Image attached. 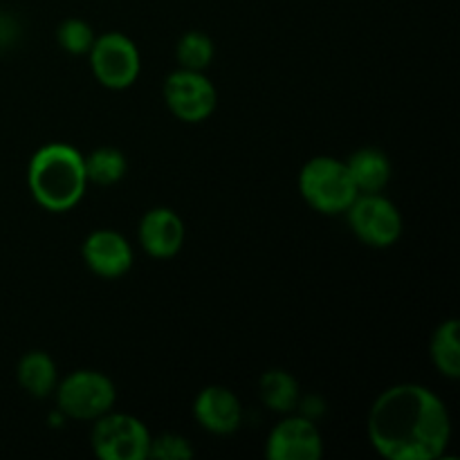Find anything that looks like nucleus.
<instances>
[{
  "mask_svg": "<svg viewBox=\"0 0 460 460\" xmlns=\"http://www.w3.org/2000/svg\"><path fill=\"white\" fill-rule=\"evenodd\" d=\"M84 263L102 279H121L130 272L135 261L133 245L115 229H94L81 245Z\"/></svg>",
  "mask_w": 460,
  "mask_h": 460,
  "instance_id": "nucleus-10",
  "label": "nucleus"
},
{
  "mask_svg": "<svg viewBox=\"0 0 460 460\" xmlns=\"http://www.w3.org/2000/svg\"><path fill=\"white\" fill-rule=\"evenodd\" d=\"M193 447L182 434L175 431H164V434L151 436V447H148V458L155 460H189L193 458Z\"/></svg>",
  "mask_w": 460,
  "mask_h": 460,
  "instance_id": "nucleus-20",
  "label": "nucleus"
},
{
  "mask_svg": "<svg viewBox=\"0 0 460 460\" xmlns=\"http://www.w3.org/2000/svg\"><path fill=\"white\" fill-rule=\"evenodd\" d=\"M344 162L359 193L385 191L394 175V164H391L389 155L377 146L358 148Z\"/></svg>",
  "mask_w": 460,
  "mask_h": 460,
  "instance_id": "nucleus-13",
  "label": "nucleus"
},
{
  "mask_svg": "<svg viewBox=\"0 0 460 460\" xmlns=\"http://www.w3.org/2000/svg\"><path fill=\"white\" fill-rule=\"evenodd\" d=\"M350 232L359 243L373 250L394 247L402 238L404 218L394 200L385 193H359L353 205L346 209Z\"/></svg>",
  "mask_w": 460,
  "mask_h": 460,
  "instance_id": "nucleus-6",
  "label": "nucleus"
},
{
  "mask_svg": "<svg viewBox=\"0 0 460 460\" xmlns=\"http://www.w3.org/2000/svg\"><path fill=\"white\" fill-rule=\"evenodd\" d=\"M94 39H97V34H94L93 25L84 18H66L57 27L58 48L70 57H88Z\"/></svg>",
  "mask_w": 460,
  "mask_h": 460,
  "instance_id": "nucleus-19",
  "label": "nucleus"
},
{
  "mask_svg": "<svg viewBox=\"0 0 460 460\" xmlns=\"http://www.w3.org/2000/svg\"><path fill=\"white\" fill-rule=\"evenodd\" d=\"M137 238L142 250L151 259H173L180 254L187 238L182 218L169 207H153L142 216L137 227Z\"/></svg>",
  "mask_w": 460,
  "mask_h": 460,
  "instance_id": "nucleus-12",
  "label": "nucleus"
},
{
  "mask_svg": "<svg viewBox=\"0 0 460 460\" xmlns=\"http://www.w3.org/2000/svg\"><path fill=\"white\" fill-rule=\"evenodd\" d=\"M214 39L205 34V31H184L178 39V45H175V61H178V67H182V70L207 72L211 63H214Z\"/></svg>",
  "mask_w": 460,
  "mask_h": 460,
  "instance_id": "nucleus-18",
  "label": "nucleus"
},
{
  "mask_svg": "<svg viewBox=\"0 0 460 460\" xmlns=\"http://www.w3.org/2000/svg\"><path fill=\"white\" fill-rule=\"evenodd\" d=\"M193 418L211 436H232L243 425V404L232 389L209 385L193 398Z\"/></svg>",
  "mask_w": 460,
  "mask_h": 460,
  "instance_id": "nucleus-11",
  "label": "nucleus"
},
{
  "mask_svg": "<svg viewBox=\"0 0 460 460\" xmlns=\"http://www.w3.org/2000/svg\"><path fill=\"white\" fill-rule=\"evenodd\" d=\"M54 398L58 411L66 418L93 422L115 409L117 389L106 373L94 368H76L58 380Z\"/></svg>",
  "mask_w": 460,
  "mask_h": 460,
  "instance_id": "nucleus-4",
  "label": "nucleus"
},
{
  "mask_svg": "<svg viewBox=\"0 0 460 460\" xmlns=\"http://www.w3.org/2000/svg\"><path fill=\"white\" fill-rule=\"evenodd\" d=\"M367 436L386 460H436L452 440V418L447 404L429 386L402 382L373 400Z\"/></svg>",
  "mask_w": 460,
  "mask_h": 460,
  "instance_id": "nucleus-1",
  "label": "nucleus"
},
{
  "mask_svg": "<svg viewBox=\"0 0 460 460\" xmlns=\"http://www.w3.org/2000/svg\"><path fill=\"white\" fill-rule=\"evenodd\" d=\"M85 175H88L90 184L97 187H112V184L121 182L128 171V162L126 155L115 146H99L84 155Z\"/></svg>",
  "mask_w": 460,
  "mask_h": 460,
  "instance_id": "nucleus-17",
  "label": "nucleus"
},
{
  "mask_svg": "<svg viewBox=\"0 0 460 460\" xmlns=\"http://www.w3.org/2000/svg\"><path fill=\"white\" fill-rule=\"evenodd\" d=\"M27 187L40 209L52 214L75 209L90 187L84 153L66 142L40 146L27 164Z\"/></svg>",
  "mask_w": 460,
  "mask_h": 460,
  "instance_id": "nucleus-2",
  "label": "nucleus"
},
{
  "mask_svg": "<svg viewBox=\"0 0 460 460\" xmlns=\"http://www.w3.org/2000/svg\"><path fill=\"white\" fill-rule=\"evenodd\" d=\"M460 326L456 319L438 323L429 341V358L436 371L447 380L460 377Z\"/></svg>",
  "mask_w": 460,
  "mask_h": 460,
  "instance_id": "nucleus-16",
  "label": "nucleus"
},
{
  "mask_svg": "<svg viewBox=\"0 0 460 460\" xmlns=\"http://www.w3.org/2000/svg\"><path fill=\"white\" fill-rule=\"evenodd\" d=\"M259 395L265 407L274 413H295L299 409L301 386L299 380L290 371L283 368H270L259 380Z\"/></svg>",
  "mask_w": 460,
  "mask_h": 460,
  "instance_id": "nucleus-15",
  "label": "nucleus"
},
{
  "mask_svg": "<svg viewBox=\"0 0 460 460\" xmlns=\"http://www.w3.org/2000/svg\"><path fill=\"white\" fill-rule=\"evenodd\" d=\"M90 70L108 90H128L142 72V54L135 40L121 31H103L88 52Z\"/></svg>",
  "mask_w": 460,
  "mask_h": 460,
  "instance_id": "nucleus-7",
  "label": "nucleus"
},
{
  "mask_svg": "<svg viewBox=\"0 0 460 460\" xmlns=\"http://www.w3.org/2000/svg\"><path fill=\"white\" fill-rule=\"evenodd\" d=\"M270 460H319L323 456V436L317 422L301 413H286L265 440Z\"/></svg>",
  "mask_w": 460,
  "mask_h": 460,
  "instance_id": "nucleus-9",
  "label": "nucleus"
},
{
  "mask_svg": "<svg viewBox=\"0 0 460 460\" xmlns=\"http://www.w3.org/2000/svg\"><path fill=\"white\" fill-rule=\"evenodd\" d=\"M299 193L310 209L323 216H344L359 196L346 162L332 155H314L301 166Z\"/></svg>",
  "mask_w": 460,
  "mask_h": 460,
  "instance_id": "nucleus-3",
  "label": "nucleus"
},
{
  "mask_svg": "<svg viewBox=\"0 0 460 460\" xmlns=\"http://www.w3.org/2000/svg\"><path fill=\"white\" fill-rule=\"evenodd\" d=\"M162 94L171 115L184 124H202L218 106V90L207 72L178 67L164 79Z\"/></svg>",
  "mask_w": 460,
  "mask_h": 460,
  "instance_id": "nucleus-8",
  "label": "nucleus"
},
{
  "mask_svg": "<svg viewBox=\"0 0 460 460\" xmlns=\"http://www.w3.org/2000/svg\"><path fill=\"white\" fill-rule=\"evenodd\" d=\"M16 380L30 398L45 400L54 395V389L58 385L57 364L43 350H30L18 362Z\"/></svg>",
  "mask_w": 460,
  "mask_h": 460,
  "instance_id": "nucleus-14",
  "label": "nucleus"
},
{
  "mask_svg": "<svg viewBox=\"0 0 460 460\" xmlns=\"http://www.w3.org/2000/svg\"><path fill=\"white\" fill-rule=\"evenodd\" d=\"M151 436L139 418L112 409L93 420L90 447L99 460H148Z\"/></svg>",
  "mask_w": 460,
  "mask_h": 460,
  "instance_id": "nucleus-5",
  "label": "nucleus"
}]
</instances>
